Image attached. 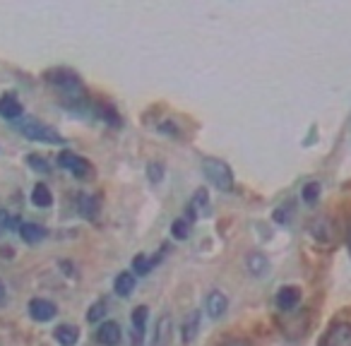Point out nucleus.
Wrapping results in <instances>:
<instances>
[{
    "label": "nucleus",
    "instance_id": "7c9ffc66",
    "mask_svg": "<svg viewBox=\"0 0 351 346\" xmlns=\"http://www.w3.org/2000/svg\"><path fill=\"white\" fill-rule=\"evenodd\" d=\"M159 132H169L171 137H181V130H178V127H176L171 121H161L159 123Z\"/></svg>",
    "mask_w": 351,
    "mask_h": 346
},
{
    "label": "nucleus",
    "instance_id": "423d86ee",
    "mask_svg": "<svg viewBox=\"0 0 351 346\" xmlns=\"http://www.w3.org/2000/svg\"><path fill=\"white\" fill-rule=\"evenodd\" d=\"M56 312H58V308H56V303L46 301V298H32L29 301V315L32 320L36 322H49L56 317Z\"/></svg>",
    "mask_w": 351,
    "mask_h": 346
},
{
    "label": "nucleus",
    "instance_id": "c756f323",
    "mask_svg": "<svg viewBox=\"0 0 351 346\" xmlns=\"http://www.w3.org/2000/svg\"><path fill=\"white\" fill-rule=\"evenodd\" d=\"M219 346H253V341L245 339V336H226Z\"/></svg>",
    "mask_w": 351,
    "mask_h": 346
},
{
    "label": "nucleus",
    "instance_id": "412c9836",
    "mask_svg": "<svg viewBox=\"0 0 351 346\" xmlns=\"http://www.w3.org/2000/svg\"><path fill=\"white\" fill-rule=\"evenodd\" d=\"M147 317H149V308H147V306H137L135 310H132L130 320H132V332H135V336L145 334Z\"/></svg>",
    "mask_w": 351,
    "mask_h": 346
},
{
    "label": "nucleus",
    "instance_id": "4be33fe9",
    "mask_svg": "<svg viewBox=\"0 0 351 346\" xmlns=\"http://www.w3.org/2000/svg\"><path fill=\"white\" fill-rule=\"evenodd\" d=\"M171 236H173L176 240H188V236H191V219H188V217L176 219L173 224H171Z\"/></svg>",
    "mask_w": 351,
    "mask_h": 346
},
{
    "label": "nucleus",
    "instance_id": "7ed1b4c3",
    "mask_svg": "<svg viewBox=\"0 0 351 346\" xmlns=\"http://www.w3.org/2000/svg\"><path fill=\"white\" fill-rule=\"evenodd\" d=\"M17 127H20V132L27 140L46 142V145H63V137L58 135V130L44 125L41 121H34V118H20Z\"/></svg>",
    "mask_w": 351,
    "mask_h": 346
},
{
    "label": "nucleus",
    "instance_id": "5701e85b",
    "mask_svg": "<svg viewBox=\"0 0 351 346\" xmlns=\"http://www.w3.org/2000/svg\"><path fill=\"white\" fill-rule=\"evenodd\" d=\"M301 197H303L306 205H315V202L320 200V183H315V181L306 183L303 190H301Z\"/></svg>",
    "mask_w": 351,
    "mask_h": 346
},
{
    "label": "nucleus",
    "instance_id": "aec40b11",
    "mask_svg": "<svg viewBox=\"0 0 351 346\" xmlns=\"http://www.w3.org/2000/svg\"><path fill=\"white\" fill-rule=\"evenodd\" d=\"M32 202H34L36 207H44V210L53 205V195H51L46 183H36L34 190H32Z\"/></svg>",
    "mask_w": 351,
    "mask_h": 346
},
{
    "label": "nucleus",
    "instance_id": "9b49d317",
    "mask_svg": "<svg viewBox=\"0 0 351 346\" xmlns=\"http://www.w3.org/2000/svg\"><path fill=\"white\" fill-rule=\"evenodd\" d=\"M301 303V288L298 286H282L277 293V306L282 310H293Z\"/></svg>",
    "mask_w": 351,
    "mask_h": 346
},
{
    "label": "nucleus",
    "instance_id": "1a4fd4ad",
    "mask_svg": "<svg viewBox=\"0 0 351 346\" xmlns=\"http://www.w3.org/2000/svg\"><path fill=\"white\" fill-rule=\"evenodd\" d=\"M205 308H207V315L219 320V317H224L226 310H229V298H226L221 291H212L205 301Z\"/></svg>",
    "mask_w": 351,
    "mask_h": 346
},
{
    "label": "nucleus",
    "instance_id": "a211bd4d",
    "mask_svg": "<svg viewBox=\"0 0 351 346\" xmlns=\"http://www.w3.org/2000/svg\"><path fill=\"white\" fill-rule=\"evenodd\" d=\"M159 260H161V253L154 255V258H147V255H135V258H132V269H135V274H140V277H147V274L156 267V262H159Z\"/></svg>",
    "mask_w": 351,
    "mask_h": 346
},
{
    "label": "nucleus",
    "instance_id": "f3484780",
    "mask_svg": "<svg viewBox=\"0 0 351 346\" xmlns=\"http://www.w3.org/2000/svg\"><path fill=\"white\" fill-rule=\"evenodd\" d=\"M113 288H116V293L121 298L132 296V291H135V274H132V272H121L116 277V284H113Z\"/></svg>",
    "mask_w": 351,
    "mask_h": 346
},
{
    "label": "nucleus",
    "instance_id": "f257e3e1",
    "mask_svg": "<svg viewBox=\"0 0 351 346\" xmlns=\"http://www.w3.org/2000/svg\"><path fill=\"white\" fill-rule=\"evenodd\" d=\"M46 82L53 84L60 94H63V101L68 106H75V103H84V87L80 82V77L73 73V70H65V68H56L46 73Z\"/></svg>",
    "mask_w": 351,
    "mask_h": 346
},
{
    "label": "nucleus",
    "instance_id": "6ab92c4d",
    "mask_svg": "<svg viewBox=\"0 0 351 346\" xmlns=\"http://www.w3.org/2000/svg\"><path fill=\"white\" fill-rule=\"evenodd\" d=\"M245 264H248V269H250V274H253V277H265V274H267V269H269V262H267V258H265L263 253H250L248 260H245Z\"/></svg>",
    "mask_w": 351,
    "mask_h": 346
},
{
    "label": "nucleus",
    "instance_id": "6e6552de",
    "mask_svg": "<svg viewBox=\"0 0 351 346\" xmlns=\"http://www.w3.org/2000/svg\"><path fill=\"white\" fill-rule=\"evenodd\" d=\"M0 116L5 118V121H20L25 116V108H22L20 99L15 94H3L0 97Z\"/></svg>",
    "mask_w": 351,
    "mask_h": 346
},
{
    "label": "nucleus",
    "instance_id": "f8f14e48",
    "mask_svg": "<svg viewBox=\"0 0 351 346\" xmlns=\"http://www.w3.org/2000/svg\"><path fill=\"white\" fill-rule=\"evenodd\" d=\"M188 219H193L195 214H202V217H210V195H207L205 188H200V190H195V195H193L191 200V207H188Z\"/></svg>",
    "mask_w": 351,
    "mask_h": 346
},
{
    "label": "nucleus",
    "instance_id": "b1692460",
    "mask_svg": "<svg viewBox=\"0 0 351 346\" xmlns=\"http://www.w3.org/2000/svg\"><path fill=\"white\" fill-rule=\"evenodd\" d=\"M313 236H315L317 240H322V243H327V240H332V238H335V234H332V226H330V221H327V219L317 221V224L313 226Z\"/></svg>",
    "mask_w": 351,
    "mask_h": 346
},
{
    "label": "nucleus",
    "instance_id": "0eeeda50",
    "mask_svg": "<svg viewBox=\"0 0 351 346\" xmlns=\"http://www.w3.org/2000/svg\"><path fill=\"white\" fill-rule=\"evenodd\" d=\"M121 336H123V332H121V327H118V322L106 320L97 327V341L104 346H118L121 344Z\"/></svg>",
    "mask_w": 351,
    "mask_h": 346
},
{
    "label": "nucleus",
    "instance_id": "20e7f679",
    "mask_svg": "<svg viewBox=\"0 0 351 346\" xmlns=\"http://www.w3.org/2000/svg\"><path fill=\"white\" fill-rule=\"evenodd\" d=\"M58 166L68 169L75 178H80V181H92L94 178V166L89 164L87 159H82V156L73 154V151H63V154H58Z\"/></svg>",
    "mask_w": 351,
    "mask_h": 346
},
{
    "label": "nucleus",
    "instance_id": "9d476101",
    "mask_svg": "<svg viewBox=\"0 0 351 346\" xmlns=\"http://www.w3.org/2000/svg\"><path fill=\"white\" fill-rule=\"evenodd\" d=\"M171 336H173V320H171V315L159 317L156 330H154V339H152V346H169Z\"/></svg>",
    "mask_w": 351,
    "mask_h": 346
},
{
    "label": "nucleus",
    "instance_id": "a878e982",
    "mask_svg": "<svg viewBox=\"0 0 351 346\" xmlns=\"http://www.w3.org/2000/svg\"><path fill=\"white\" fill-rule=\"evenodd\" d=\"M27 164H29L34 171H39V173H49V171H51L49 161H46V159H41V156H36V154H32L29 159H27Z\"/></svg>",
    "mask_w": 351,
    "mask_h": 346
},
{
    "label": "nucleus",
    "instance_id": "bb28decb",
    "mask_svg": "<svg viewBox=\"0 0 351 346\" xmlns=\"http://www.w3.org/2000/svg\"><path fill=\"white\" fill-rule=\"evenodd\" d=\"M99 113H101L104 121H108L111 125H121V118H118L116 108H111V106H99Z\"/></svg>",
    "mask_w": 351,
    "mask_h": 346
},
{
    "label": "nucleus",
    "instance_id": "2eb2a0df",
    "mask_svg": "<svg viewBox=\"0 0 351 346\" xmlns=\"http://www.w3.org/2000/svg\"><path fill=\"white\" fill-rule=\"evenodd\" d=\"M56 341H58L60 346H75L80 341V330L75 325H58L56 327Z\"/></svg>",
    "mask_w": 351,
    "mask_h": 346
},
{
    "label": "nucleus",
    "instance_id": "cd10ccee",
    "mask_svg": "<svg viewBox=\"0 0 351 346\" xmlns=\"http://www.w3.org/2000/svg\"><path fill=\"white\" fill-rule=\"evenodd\" d=\"M147 173H149V181L152 183H159L161 178H164V166L156 164V161H152V164L147 166Z\"/></svg>",
    "mask_w": 351,
    "mask_h": 346
},
{
    "label": "nucleus",
    "instance_id": "72a5a7b5",
    "mask_svg": "<svg viewBox=\"0 0 351 346\" xmlns=\"http://www.w3.org/2000/svg\"><path fill=\"white\" fill-rule=\"evenodd\" d=\"M346 243H349V255H351V224H349V236H346Z\"/></svg>",
    "mask_w": 351,
    "mask_h": 346
},
{
    "label": "nucleus",
    "instance_id": "473e14b6",
    "mask_svg": "<svg viewBox=\"0 0 351 346\" xmlns=\"http://www.w3.org/2000/svg\"><path fill=\"white\" fill-rule=\"evenodd\" d=\"M5 301V286H3V282H0V303Z\"/></svg>",
    "mask_w": 351,
    "mask_h": 346
},
{
    "label": "nucleus",
    "instance_id": "dca6fc26",
    "mask_svg": "<svg viewBox=\"0 0 351 346\" xmlns=\"http://www.w3.org/2000/svg\"><path fill=\"white\" fill-rule=\"evenodd\" d=\"M200 332V310L191 312V315L186 317V322L181 325V336L186 344H191L193 339H195V334Z\"/></svg>",
    "mask_w": 351,
    "mask_h": 346
},
{
    "label": "nucleus",
    "instance_id": "393cba45",
    "mask_svg": "<svg viewBox=\"0 0 351 346\" xmlns=\"http://www.w3.org/2000/svg\"><path fill=\"white\" fill-rule=\"evenodd\" d=\"M104 315H106V301H97L87 312L89 322H104Z\"/></svg>",
    "mask_w": 351,
    "mask_h": 346
},
{
    "label": "nucleus",
    "instance_id": "39448f33",
    "mask_svg": "<svg viewBox=\"0 0 351 346\" xmlns=\"http://www.w3.org/2000/svg\"><path fill=\"white\" fill-rule=\"evenodd\" d=\"M317 346H351V322H335L325 330Z\"/></svg>",
    "mask_w": 351,
    "mask_h": 346
},
{
    "label": "nucleus",
    "instance_id": "c85d7f7f",
    "mask_svg": "<svg viewBox=\"0 0 351 346\" xmlns=\"http://www.w3.org/2000/svg\"><path fill=\"white\" fill-rule=\"evenodd\" d=\"M8 229H17V221L10 219V214H8L5 210H0V234Z\"/></svg>",
    "mask_w": 351,
    "mask_h": 346
},
{
    "label": "nucleus",
    "instance_id": "ddd939ff",
    "mask_svg": "<svg viewBox=\"0 0 351 346\" xmlns=\"http://www.w3.org/2000/svg\"><path fill=\"white\" fill-rule=\"evenodd\" d=\"M20 236H22V240H25V243L36 245V243H41L46 236H49V231H46L41 224H32V221H27V224H20Z\"/></svg>",
    "mask_w": 351,
    "mask_h": 346
},
{
    "label": "nucleus",
    "instance_id": "2f4dec72",
    "mask_svg": "<svg viewBox=\"0 0 351 346\" xmlns=\"http://www.w3.org/2000/svg\"><path fill=\"white\" fill-rule=\"evenodd\" d=\"M0 250H3V258H12V248H8L5 245V248H0Z\"/></svg>",
    "mask_w": 351,
    "mask_h": 346
},
{
    "label": "nucleus",
    "instance_id": "4468645a",
    "mask_svg": "<svg viewBox=\"0 0 351 346\" xmlns=\"http://www.w3.org/2000/svg\"><path fill=\"white\" fill-rule=\"evenodd\" d=\"M77 207H80V214H82L84 219L94 221L99 217V197L82 193V195L77 197Z\"/></svg>",
    "mask_w": 351,
    "mask_h": 346
},
{
    "label": "nucleus",
    "instance_id": "f03ea898",
    "mask_svg": "<svg viewBox=\"0 0 351 346\" xmlns=\"http://www.w3.org/2000/svg\"><path fill=\"white\" fill-rule=\"evenodd\" d=\"M202 173L207 176V181L221 193H231L234 190V173H231L229 164L215 156H205L202 159Z\"/></svg>",
    "mask_w": 351,
    "mask_h": 346
}]
</instances>
